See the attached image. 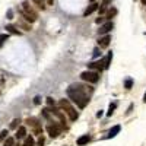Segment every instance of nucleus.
Instances as JSON below:
<instances>
[{
    "label": "nucleus",
    "mask_w": 146,
    "mask_h": 146,
    "mask_svg": "<svg viewBox=\"0 0 146 146\" xmlns=\"http://www.w3.org/2000/svg\"><path fill=\"white\" fill-rule=\"evenodd\" d=\"M67 95L79 108H85L89 102L88 91L85 89V86H82V85H72V86L67 89Z\"/></svg>",
    "instance_id": "f257e3e1"
},
{
    "label": "nucleus",
    "mask_w": 146,
    "mask_h": 146,
    "mask_svg": "<svg viewBox=\"0 0 146 146\" xmlns=\"http://www.w3.org/2000/svg\"><path fill=\"white\" fill-rule=\"evenodd\" d=\"M22 16L25 18L28 22H35L36 21V18H38V15H36V12L31 7V5H29V2H23L22 3Z\"/></svg>",
    "instance_id": "f03ea898"
},
{
    "label": "nucleus",
    "mask_w": 146,
    "mask_h": 146,
    "mask_svg": "<svg viewBox=\"0 0 146 146\" xmlns=\"http://www.w3.org/2000/svg\"><path fill=\"white\" fill-rule=\"evenodd\" d=\"M60 107L64 110V113L69 115V118H70L72 121H75V120L78 118V113L75 111V108L70 105V102H69L67 100H62V101H60Z\"/></svg>",
    "instance_id": "7ed1b4c3"
},
{
    "label": "nucleus",
    "mask_w": 146,
    "mask_h": 146,
    "mask_svg": "<svg viewBox=\"0 0 146 146\" xmlns=\"http://www.w3.org/2000/svg\"><path fill=\"white\" fill-rule=\"evenodd\" d=\"M80 78H82V80H85V82H89V83H96L100 80V73L98 72H83L82 75H80Z\"/></svg>",
    "instance_id": "20e7f679"
},
{
    "label": "nucleus",
    "mask_w": 146,
    "mask_h": 146,
    "mask_svg": "<svg viewBox=\"0 0 146 146\" xmlns=\"http://www.w3.org/2000/svg\"><path fill=\"white\" fill-rule=\"evenodd\" d=\"M27 123H28L31 127H34V133H35V135H41V133H42V127H41L40 121L36 120V118H28Z\"/></svg>",
    "instance_id": "39448f33"
},
{
    "label": "nucleus",
    "mask_w": 146,
    "mask_h": 146,
    "mask_svg": "<svg viewBox=\"0 0 146 146\" xmlns=\"http://www.w3.org/2000/svg\"><path fill=\"white\" fill-rule=\"evenodd\" d=\"M47 131L50 135V137L56 139L60 135V131H62V127H58L57 124H50V126H47Z\"/></svg>",
    "instance_id": "423d86ee"
},
{
    "label": "nucleus",
    "mask_w": 146,
    "mask_h": 146,
    "mask_svg": "<svg viewBox=\"0 0 146 146\" xmlns=\"http://www.w3.org/2000/svg\"><path fill=\"white\" fill-rule=\"evenodd\" d=\"M88 67L89 69H94V70H104V62L102 60H100V62H92V63H89L88 64Z\"/></svg>",
    "instance_id": "0eeeda50"
},
{
    "label": "nucleus",
    "mask_w": 146,
    "mask_h": 146,
    "mask_svg": "<svg viewBox=\"0 0 146 146\" xmlns=\"http://www.w3.org/2000/svg\"><path fill=\"white\" fill-rule=\"evenodd\" d=\"M110 41H111V36H110V35H105V36H102V38H100L98 45H100L101 48H107V47L110 45Z\"/></svg>",
    "instance_id": "6e6552de"
},
{
    "label": "nucleus",
    "mask_w": 146,
    "mask_h": 146,
    "mask_svg": "<svg viewBox=\"0 0 146 146\" xmlns=\"http://www.w3.org/2000/svg\"><path fill=\"white\" fill-rule=\"evenodd\" d=\"M113 29V22H107V23H104V25L98 29V34H107V32H110V31H111Z\"/></svg>",
    "instance_id": "1a4fd4ad"
},
{
    "label": "nucleus",
    "mask_w": 146,
    "mask_h": 146,
    "mask_svg": "<svg viewBox=\"0 0 146 146\" xmlns=\"http://www.w3.org/2000/svg\"><path fill=\"white\" fill-rule=\"evenodd\" d=\"M121 130V127L120 126H114L111 130H110V133H108V135H107V137L108 139H111V137H114V136H117V133Z\"/></svg>",
    "instance_id": "9d476101"
},
{
    "label": "nucleus",
    "mask_w": 146,
    "mask_h": 146,
    "mask_svg": "<svg viewBox=\"0 0 146 146\" xmlns=\"http://www.w3.org/2000/svg\"><path fill=\"white\" fill-rule=\"evenodd\" d=\"M96 9H98V3H95V2H94V3H92V5H91V6L86 9V10H85V16H88V15L94 13V12H95Z\"/></svg>",
    "instance_id": "9b49d317"
},
{
    "label": "nucleus",
    "mask_w": 146,
    "mask_h": 146,
    "mask_svg": "<svg viewBox=\"0 0 146 146\" xmlns=\"http://www.w3.org/2000/svg\"><path fill=\"white\" fill-rule=\"evenodd\" d=\"M111 58H113V53H108V54H107V57L102 60V62H104V69H108V67H110V63H111Z\"/></svg>",
    "instance_id": "f8f14e48"
},
{
    "label": "nucleus",
    "mask_w": 146,
    "mask_h": 146,
    "mask_svg": "<svg viewBox=\"0 0 146 146\" xmlns=\"http://www.w3.org/2000/svg\"><path fill=\"white\" fill-rule=\"evenodd\" d=\"M89 142V136L88 135H83L82 137L78 139V146H83V145H86Z\"/></svg>",
    "instance_id": "ddd939ff"
},
{
    "label": "nucleus",
    "mask_w": 146,
    "mask_h": 146,
    "mask_svg": "<svg viewBox=\"0 0 146 146\" xmlns=\"http://www.w3.org/2000/svg\"><path fill=\"white\" fill-rule=\"evenodd\" d=\"M25 135H27V129L25 127H19L18 131H16V137L18 139H22V137H25Z\"/></svg>",
    "instance_id": "4468645a"
},
{
    "label": "nucleus",
    "mask_w": 146,
    "mask_h": 146,
    "mask_svg": "<svg viewBox=\"0 0 146 146\" xmlns=\"http://www.w3.org/2000/svg\"><path fill=\"white\" fill-rule=\"evenodd\" d=\"M56 117H58L60 118V121H62V123L64 124V115H63V113H60V110H56V108H53V111H51Z\"/></svg>",
    "instance_id": "2eb2a0df"
},
{
    "label": "nucleus",
    "mask_w": 146,
    "mask_h": 146,
    "mask_svg": "<svg viewBox=\"0 0 146 146\" xmlns=\"http://www.w3.org/2000/svg\"><path fill=\"white\" fill-rule=\"evenodd\" d=\"M6 29H7V31H9L10 34H15V35H21V32H19V31H18V29H16V28H15L13 25H7V27H6Z\"/></svg>",
    "instance_id": "dca6fc26"
},
{
    "label": "nucleus",
    "mask_w": 146,
    "mask_h": 146,
    "mask_svg": "<svg viewBox=\"0 0 146 146\" xmlns=\"http://www.w3.org/2000/svg\"><path fill=\"white\" fill-rule=\"evenodd\" d=\"M3 146H15V139L13 137H6Z\"/></svg>",
    "instance_id": "f3484780"
},
{
    "label": "nucleus",
    "mask_w": 146,
    "mask_h": 146,
    "mask_svg": "<svg viewBox=\"0 0 146 146\" xmlns=\"http://www.w3.org/2000/svg\"><path fill=\"white\" fill-rule=\"evenodd\" d=\"M34 145H35V142H34V137H32V136L27 137L25 143H23V146H34Z\"/></svg>",
    "instance_id": "a211bd4d"
},
{
    "label": "nucleus",
    "mask_w": 146,
    "mask_h": 146,
    "mask_svg": "<svg viewBox=\"0 0 146 146\" xmlns=\"http://www.w3.org/2000/svg\"><path fill=\"white\" fill-rule=\"evenodd\" d=\"M34 3H35L36 6H38L41 10H44V9H45V3H44V0H34Z\"/></svg>",
    "instance_id": "6ab92c4d"
},
{
    "label": "nucleus",
    "mask_w": 146,
    "mask_h": 146,
    "mask_svg": "<svg viewBox=\"0 0 146 146\" xmlns=\"http://www.w3.org/2000/svg\"><path fill=\"white\" fill-rule=\"evenodd\" d=\"M7 38H9L7 34H2V35H0V47H3V44L7 41Z\"/></svg>",
    "instance_id": "aec40b11"
},
{
    "label": "nucleus",
    "mask_w": 146,
    "mask_h": 146,
    "mask_svg": "<svg viewBox=\"0 0 146 146\" xmlns=\"http://www.w3.org/2000/svg\"><path fill=\"white\" fill-rule=\"evenodd\" d=\"M117 15V9H114V7H111L108 10V13H107V18H113V16H115Z\"/></svg>",
    "instance_id": "412c9836"
},
{
    "label": "nucleus",
    "mask_w": 146,
    "mask_h": 146,
    "mask_svg": "<svg viewBox=\"0 0 146 146\" xmlns=\"http://www.w3.org/2000/svg\"><path fill=\"white\" fill-rule=\"evenodd\" d=\"M115 107H117V104H111V105H110V110H108V115H111L113 113H114V110H115Z\"/></svg>",
    "instance_id": "4be33fe9"
},
{
    "label": "nucleus",
    "mask_w": 146,
    "mask_h": 146,
    "mask_svg": "<svg viewBox=\"0 0 146 146\" xmlns=\"http://www.w3.org/2000/svg\"><path fill=\"white\" fill-rule=\"evenodd\" d=\"M19 123H21V120H19V118H16V120H13V121H12L10 127H12V129H16V126H18Z\"/></svg>",
    "instance_id": "5701e85b"
},
{
    "label": "nucleus",
    "mask_w": 146,
    "mask_h": 146,
    "mask_svg": "<svg viewBox=\"0 0 146 146\" xmlns=\"http://www.w3.org/2000/svg\"><path fill=\"white\" fill-rule=\"evenodd\" d=\"M131 85H133V80H131V79H127V80H126V89H130Z\"/></svg>",
    "instance_id": "b1692460"
},
{
    "label": "nucleus",
    "mask_w": 146,
    "mask_h": 146,
    "mask_svg": "<svg viewBox=\"0 0 146 146\" xmlns=\"http://www.w3.org/2000/svg\"><path fill=\"white\" fill-rule=\"evenodd\" d=\"M5 137H7V130H3L2 133H0V140L5 139Z\"/></svg>",
    "instance_id": "393cba45"
},
{
    "label": "nucleus",
    "mask_w": 146,
    "mask_h": 146,
    "mask_svg": "<svg viewBox=\"0 0 146 146\" xmlns=\"http://www.w3.org/2000/svg\"><path fill=\"white\" fill-rule=\"evenodd\" d=\"M40 102H41V96H35V98H34V104L38 105Z\"/></svg>",
    "instance_id": "a878e982"
},
{
    "label": "nucleus",
    "mask_w": 146,
    "mask_h": 146,
    "mask_svg": "<svg viewBox=\"0 0 146 146\" xmlns=\"http://www.w3.org/2000/svg\"><path fill=\"white\" fill-rule=\"evenodd\" d=\"M47 104L48 105H54V100L53 98H47Z\"/></svg>",
    "instance_id": "bb28decb"
},
{
    "label": "nucleus",
    "mask_w": 146,
    "mask_h": 146,
    "mask_svg": "<svg viewBox=\"0 0 146 146\" xmlns=\"http://www.w3.org/2000/svg\"><path fill=\"white\" fill-rule=\"evenodd\" d=\"M44 145V137H40V140H38V146H42Z\"/></svg>",
    "instance_id": "cd10ccee"
},
{
    "label": "nucleus",
    "mask_w": 146,
    "mask_h": 146,
    "mask_svg": "<svg viewBox=\"0 0 146 146\" xmlns=\"http://www.w3.org/2000/svg\"><path fill=\"white\" fill-rule=\"evenodd\" d=\"M100 56V53H98V48H95L94 50V57H98Z\"/></svg>",
    "instance_id": "c85d7f7f"
},
{
    "label": "nucleus",
    "mask_w": 146,
    "mask_h": 146,
    "mask_svg": "<svg viewBox=\"0 0 146 146\" xmlns=\"http://www.w3.org/2000/svg\"><path fill=\"white\" fill-rule=\"evenodd\" d=\"M12 16H13V13H12V10L7 12V19H12Z\"/></svg>",
    "instance_id": "c756f323"
},
{
    "label": "nucleus",
    "mask_w": 146,
    "mask_h": 146,
    "mask_svg": "<svg viewBox=\"0 0 146 146\" xmlns=\"http://www.w3.org/2000/svg\"><path fill=\"white\" fill-rule=\"evenodd\" d=\"M95 22H96V23H101V22H104V18H98Z\"/></svg>",
    "instance_id": "7c9ffc66"
},
{
    "label": "nucleus",
    "mask_w": 146,
    "mask_h": 146,
    "mask_svg": "<svg viewBox=\"0 0 146 146\" xmlns=\"http://www.w3.org/2000/svg\"><path fill=\"white\" fill-rule=\"evenodd\" d=\"M101 115H102V111H101V110H100V111H98V113H96V117H98V118H100Z\"/></svg>",
    "instance_id": "2f4dec72"
},
{
    "label": "nucleus",
    "mask_w": 146,
    "mask_h": 146,
    "mask_svg": "<svg viewBox=\"0 0 146 146\" xmlns=\"http://www.w3.org/2000/svg\"><path fill=\"white\" fill-rule=\"evenodd\" d=\"M53 2H54V0H48V5H53Z\"/></svg>",
    "instance_id": "473e14b6"
},
{
    "label": "nucleus",
    "mask_w": 146,
    "mask_h": 146,
    "mask_svg": "<svg viewBox=\"0 0 146 146\" xmlns=\"http://www.w3.org/2000/svg\"><path fill=\"white\" fill-rule=\"evenodd\" d=\"M143 102H146V94H145V96H143Z\"/></svg>",
    "instance_id": "72a5a7b5"
},
{
    "label": "nucleus",
    "mask_w": 146,
    "mask_h": 146,
    "mask_svg": "<svg viewBox=\"0 0 146 146\" xmlns=\"http://www.w3.org/2000/svg\"><path fill=\"white\" fill-rule=\"evenodd\" d=\"M142 3H143V5H146V0H142Z\"/></svg>",
    "instance_id": "f704fd0d"
},
{
    "label": "nucleus",
    "mask_w": 146,
    "mask_h": 146,
    "mask_svg": "<svg viewBox=\"0 0 146 146\" xmlns=\"http://www.w3.org/2000/svg\"><path fill=\"white\" fill-rule=\"evenodd\" d=\"M92 2H95V0H92Z\"/></svg>",
    "instance_id": "c9c22d12"
}]
</instances>
